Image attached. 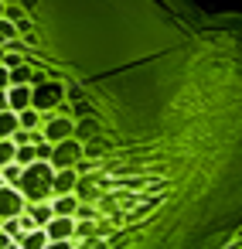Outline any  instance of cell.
<instances>
[{
    "instance_id": "22",
    "label": "cell",
    "mask_w": 242,
    "mask_h": 249,
    "mask_svg": "<svg viewBox=\"0 0 242 249\" xmlns=\"http://www.w3.org/2000/svg\"><path fill=\"white\" fill-rule=\"evenodd\" d=\"M11 242H14V239H11V235H7V232H0V249H7V246H11Z\"/></svg>"
},
{
    "instance_id": "20",
    "label": "cell",
    "mask_w": 242,
    "mask_h": 249,
    "mask_svg": "<svg viewBox=\"0 0 242 249\" xmlns=\"http://www.w3.org/2000/svg\"><path fill=\"white\" fill-rule=\"evenodd\" d=\"M48 249H79L75 242H48Z\"/></svg>"
},
{
    "instance_id": "9",
    "label": "cell",
    "mask_w": 242,
    "mask_h": 249,
    "mask_svg": "<svg viewBox=\"0 0 242 249\" xmlns=\"http://www.w3.org/2000/svg\"><path fill=\"white\" fill-rule=\"evenodd\" d=\"M28 215L35 218V225H38V229H48V222L55 218V205H52V201H41V205H31V208H28Z\"/></svg>"
},
{
    "instance_id": "27",
    "label": "cell",
    "mask_w": 242,
    "mask_h": 249,
    "mask_svg": "<svg viewBox=\"0 0 242 249\" xmlns=\"http://www.w3.org/2000/svg\"><path fill=\"white\" fill-rule=\"evenodd\" d=\"M0 18H4V4H0Z\"/></svg>"
},
{
    "instance_id": "13",
    "label": "cell",
    "mask_w": 242,
    "mask_h": 249,
    "mask_svg": "<svg viewBox=\"0 0 242 249\" xmlns=\"http://www.w3.org/2000/svg\"><path fill=\"white\" fill-rule=\"evenodd\" d=\"M17 160V143L14 140H0V167H7Z\"/></svg>"
},
{
    "instance_id": "14",
    "label": "cell",
    "mask_w": 242,
    "mask_h": 249,
    "mask_svg": "<svg viewBox=\"0 0 242 249\" xmlns=\"http://www.w3.org/2000/svg\"><path fill=\"white\" fill-rule=\"evenodd\" d=\"M17 120H21V130H35L38 123H41V109H24V113H17Z\"/></svg>"
},
{
    "instance_id": "7",
    "label": "cell",
    "mask_w": 242,
    "mask_h": 249,
    "mask_svg": "<svg viewBox=\"0 0 242 249\" xmlns=\"http://www.w3.org/2000/svg\"><path fill=\"white\" fill-rule=\"evenodd\" d=\"M7 103H11L14 113L31 109V86H11V89H7Z\"/></svg>"
},
{
    "instance_id": "26",
    "label": "cell",
    "mask_w": 242,
    "mask_h": 249,
    "mask_svg": "<svg viewBox=\"0 0 242 249\" xmlns=\"http://www.w3.org/2000/svg\"><path fill=\"white\" fill-rule=\"evenodd\" d=\"M0 232H4V218H0Z\"/></svg>"
},
{
    "instance_id": "8",
    "label": "cell",
    "mask_w": 242,
    "mask_h": 249,
    "mask_svg": "<svg viewBox=\"0 0 242 249\" xmlns=\"http://www.w3.org/2000/svg\"><path fill=\"white\" fill-rule=\"evenodd\" d=\"M52 205H55V218H79V212H82V205H79L75 195H62Z\"/></svg>"
},
{
    "instance_id": "16",
    "label": "cell",
    "mask_w": 242,
    "mask_h": 249,
    "mask_svg": "<svg viewBox=\"0 0 242 249\" xmlns=\"http://www.w3.org/2000/svg\"><path fill=\"white\" fill-rule=\"evenodd\" d=\"M0 171H4V181H7V184H14V188H17L21 174H24V167H21L17 160H14V164H7V167H0Z\"/></svg>"
},
{
    "instance_id": "1",
    "label": "cell",
    "mask_w": 242,
    "mask_h": 249,
    "mask_svg": "<svg viewBox=\"0 0 242 249\" xmlns=\"http://www.w3.org/2000/svg\"><path fill=\"white\" fill-rule=\"evenodd\" d=\"M55 174L58 167L52 160H35L31 167H24L17 188L28 198V205H41V201H55Z\"/></svg>"
},
{
    "instance_id": "5",
    "label": "cell",
    "mask_w": 242,
    "mask_h": 249,
    "mask_svg": "<svg viewBox=\"0 0 242 249\" xmlns=\"http://www.w3.org/2000/svg\"><path fill=\"white\" fill-rule=\"evenodd\" d=\"M72 137H79V133H75V123H72V116H55V120H48V123H45V140L62 143V140H72Z\"/></svg>"
},
{
    "instance_id": "24",
    "label": "cell",
    "mask_w": 242,
    "mask_h": 249,
    "mask_svg": "<svg viewBox=\"0 0 242 249\" xmlns=\"http://www.w3.org/2000/svg\"><path fill=\"white\" fill-rule=\"evenodd\" d=\"M4 184H7V181H4V171H0V188H4Z\"/></svg>"
},
{
    "instance_id": "11",
    "label": "cell",
    "mask_w": 242,
    "mask_h": 249,
    "mask_svg": "<svg viewBox=\"0 0 242 249\" xmlns=\"http://www.w3.org/2000/svg\"><path fill=\"white\" fill-rule=\"evenodd\" d=\"M48 232L45 229H35V232H28L24 239H21V249H48Z\"/></svg>"
},
{
    "instance_id": "10",
    "label": "cell",
    "mask_w": 242,
    "mask_h": 249,
    "mask_svg": "<svg viewBox=\"0 0 242 249\" xmlns=\"http://www.w3.org/2000/svg\"><path fill=\"white\" fill-rule=\"evenodd\" d=\"M17 130H21V120H17V113H14V109L0 113V140H11Z\"/></svg>"
},
{
    "instance_id": "2",
    "label": "cell",
    "mask_w": 242,
    "mask_h": 249,
    "mask_svg": "<svg viewBox=\"0 0 242 249\" xmlns=\"http://www.w3.org/2000/svg\"><path fill=\"white\" fill-rule=\"evenodd\" d=\"M65 96H69L65 82H45L41 75L31 79V106L35 109H55V106H62Z\"/></svg>"
},
{
    "instance_id": "12",
    "label": "cell",
    "mask_w": 242,
    "mask_h": 249,
    "mask_svg": "<svg viewBox=\"0 0 242 249\" xmlns=\"http://www.w3.org/2000/svg\"><path fill=\"white\" fill-rule=\"evenodd\" d=\"M4 232L14 239V242H21L24 235H28V229H24V222H21V215L17 218H4Z\"/></svg>"
},
{
    "instance_id": "4",
    "label": "cell",
    "mask_w": 242,
    "mask_h": 249,
    "mask_svg": "<svg viewBox=\"0 0 242 249\" xmlns=\"http://www.w3.org/2000/svg\"><path fill=\"white\" fill-rule=\"evenodd\" d=\"M24 212H28V198L21 195V188H14V184L0 188V218H17Z\"/></svg>"
},
{
    "instance_id": "3",
    "label": "cell",
    "mask_w": 242,
    "mask_h": 249,
    "mask_svg": "<svg viewBox=\"0 0 242 249\" xmlns=\"http://www.w3.org/2000/svg\"><path fill=\"white\" fill-rule=\"evenodd\" d=\"M86 154H99V143H96V147H82V140L72 137V140L55 143V157H52V164H55L58 171H65V167H79V164H86V160H82Z\"/></svg>"
},
{
    "instance_id": "21",
    "label": "cell",
    "mask_w": 242,
    "mask_h": 249,
    "mask_svg": "<svg viewBox=\"0 0 242 249\" xmlns=\"http://www.w3.org/2000/svg\"><path fill=\"white\" fill-rule=\"evenodd\" d=\"M11 109V103H7V92H0V113H7Z\"/></svg>"
},
{
    "instance_id": "17",
    "label": "cell",
    "mask_w": 242,
    "mask_h": 249,
    "mask_svg": "<svg viewBox=\"0 0 242 249\" xmlns=\"http://www.w3.org/2000/svg\"><path fill=\"white\" fill-rule=\"evenodd\" d=\"M35 75L28 72V65H17V69H11V86H28Z\"/></svg>"
},
{
    "instance_id": "15",
    "label": "cell",
    "mask_w": 242,
    "mask_h": 249,
    "mask_svg": "<svg viewBox=\"0 0 242 249\" xmlns=\"http://www.w3.org/2000/svg\"><path fill=\"white\" fill-rule=\"evenodd\" d=\"M35 160H38V150H35L31 143H24V147H17V164H21V167H31Z\"/></svg>"
},
{
    "instance_id": "23",
    "label": "cell",
    "mask_w": 242,
    "mask_h": 249,
    "mask_svg": "<svg viewBox=\"0 0 242 249\" xmlns=\"http://www.w3.org/2000/svg\"><path fill=\"white\" fill-rule=\"evenodd\" d=\"M7 249H21V242H11V246H7Z\"/></svg>"
},
{
    "instance_id": "25",
    "label": "cell",
    "mask_w": 242,
    "mask_h": 249,
    "mask_svg": "<svg viewBox=\"0 0 242 249\" xmlns=\"http://www.w3.org/2000/svg\"><path fill=\"white\" fill-rule=\"evenodd\" d=\"M4 58H7V55H4V48H0V65H4Z\"/></svg>"
},
{
    "instance_id": "6",
    "label": "cell",
    "mask_w": 242,
    "mask_h": 249,
    "mask_svg": "<svg viewBox=\"0 0 242 249\" xmlns=\"http://www.w3.org/2000/svg\"><path fill=\"white\" fill-rule=\"evenodd\" d=\"M79 167H65V171H58L55 174V198H62V195H72L75 188H79Z\"/></svg>"
},
{
    "instance_id": "18",
    "label": "cell",
    "mask_w": 242,
    "mask_h": 249,
    "mask_svg": "<svg viewBox=\"0 0 242 249\" xmlns=\"http://www.w3.org/2000/svg\"><path fill=\"white\" fill-rule=\"evenodd\" d=\"M14 38H17V28H14L11 21L0 18V45H7V41H14Z\"/></svg>"
},
{
    "instance_id": "19",
    "label": "cell",
    "mask_w": 242,
    "mask_h": 249,
    "mask_svg": "<svg viewBox=\"0 0 242 249\" xmlns=\"http://www.w3.org/2000/svg\"><path fill=\"white\" fill-rule=\"evenodd\" d=\"M7 89H11V69L0 65V92H7Z\"/></svg>"
}]
</instances>
